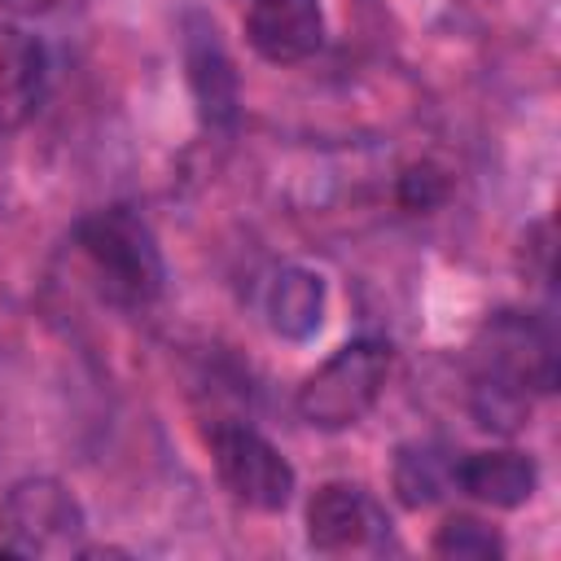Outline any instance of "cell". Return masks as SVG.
Returning a JSON list of instances; mask_svg holds the SVG:
<instances>
[{
  "instance_id": "3",
  "label": "cell",
  "mask_w": 561,
  "mask_h": 561,
  "mask_svg": "<svg viewBox=\"0 0 561 561\" xmlns=\"http://www.w3.org/2000/svg\"><path fill=\"white\" fill-rule=\"evenodd\" d=\"M390 377V346L381 337H355L337 346L302 386L298 416L316 430H346L373 412Z\"/></svg>"
},
{
  "instance_id": "5",
  "label": "cell",
  "mask_w": 561,
  "mask_h": 561,
  "mask_svg": "<svg viewBox=\"0 0 561 561\" xmlns=\"http://www.w3.org/2000/svg\"><path fill=\"white\" fill-rule=\"evenodd\" d=\"M210 460H215L224 491L245 508L276 513L294 500V482H298L294 465L280 456L276 443H267L250 425H232V421L215 425L210 430Z\"/></svg>"
},
{
  "instance_id": "4",
  "label": "cell",
  "mask_w": 561,
  "mask_h": 561,
  "mask_svg": "<svg viewBox=\"0 0 561 561\" xmlns=\"http://www.w3.org/2000/svg\"><path fill=\"white\" fill-rule=\"evenodd\" d=\"M83 530V504L57 478H22L0 500V557H75Z\"/></svg>"
},
{
  "instance_id": "8",
  "label": "cell",
  "mask_w": 561,
  "mask_h": 561,
  "mask_svg": "<svg viewBox=\"0 0 561 561\" xmlns=\"http://www.w3.org/2000/svg\"><path fill=\"white\" fill-rule=\"evenodd\" d=\"M245 39L272 66H294L320 53L324 13L316 0H250Z\"/></svg>"
},
{
  "instance_id": "14",
  "label": "cell",
  "mask_w": 561,
  "mask_h": 561,
  "mask_svg": "<svg viewBox=\"0 0 561 561\" xmlns=\"http://www.w3.org/2000/svg\"><path fill=\"white\" fill-rule=\"evenodd\" d=\"M438 193H443L438 171H430V167H412V171L403 175V202H408L412 210H421V206L438 202Z\"/></svg>"
},
{
  "instance_id": "1",
  "label": "cell",
  "mask_w": 561,
  "mask_h": 561,
  "mask_svg": "<svg viewBox=\"0 0 561 561\" xmlns=\"http://www.w3.org/2000/svg\"><path fill=\"white\" fill-rule=\"evenodd\" d=\"M557 386V342L530 311H495L473 342V416L482 430H517L530 394Z\"/></svg>"
},
{
  "instance_id": "6",
  "label": "cell",
  "mask_w": 561,
  "mask_h": 561,
  "mask_svg": "<svg viewBox=\"0 0 561 561\" xmlns=\"http://www.w3.org/2000/svg\"><path fill=\"white\" fill-rule=\"evenodd\" d=\"M390 522L381 504L351 482H324L307 500V543L316 552H368L381 548Z\"/></svg>"
},
{
  "instance_id": "9",
  "label": "cell",
  "mask_w": 561,
  "mask_h": 561,
  "mask_svg": "<svg viewBox=\"0 0 561 561\" xmlns=\"http://www.w3.org/2000/svg\"><path fill=\"white\" fill-rule=\"evenodd\" d=\"M48 83V53L35 35H26L13 22H0V131L22 127Z\"/></svg>"
},
{
  "instance_id": "11",
  "label": "cell",
  "mask_w": 561,
  "mask_h": 561,
  "mask_svg": "<svg viewBox=\"0 0 561 561\" xmlns=\"http://www.w3.org/2000/svg\"><path fill=\"white\" fill-rule=\"evenodd\" d=\"M324 320V280L307 267H280L267 285V324L272 333L302 342Z\"/></svg>"
},
{
  "instance_id": "10",
  "label": "cell",
  "mask_w": 561,
  "mask_h": 561,
  "mask_svg": "<svg viewBox=\"0 0 561 561\" xmlns=\"http://www.w3.org/2000/svg\"><path fill=\"white\" fill-rule=\"evenodd\" d=\"M451 482L491 508H522L535 486H539V469L526 451L500 447V451H469L460 460H451Z\"/></svg>"
},
{
  "instance_id": "13",
  "label": "cell",
  "mask_w": 561,
  "mask_h": 561,
  "mask_svg": "<svg viewBox=\"0 0 561 561\" xmlns=\"http://www.w3.org/2000/svg\"><path fill=\"white\" fill-rule=\"evenodd\" d=\"M438 557H451V561H495V557H504V539L486 526V522H478V517H469V513H456V517H447L438 530H434V543H430Z\"/></svg>"
},
{
  "instance_id": "12",
  "label": "cell",
  "mask_w": 561,
  "mask_h": 561,
  "mask_svg": "<svg viewBox=\"0 0 561 561\" xmlns=\"http://www.w3.org/2000/svg\"><path fill=\"white\" fill-rule=\"evenodd\" d=\"M451 482V460H443L438 447L430 443H412L399 451L394 460V491L408 508H425L443 495V486Z\"/></svg>"
},
{
  "instance_id": "15",
  "label": "cell",
  "mask_w": 561,
  "mask_h": 561,
  "mask_svg": "<svg viewBox=\"0 0 561 561\" xmlns=\"http://www.w3.org/2000/svg\"><path fill=\"white\" fill-rule=\"evenodd\" d=\"M53 0H0V9H9V13H44Z\"/></svg>"
},
{
  "instance_id": "7",
  "label": "cell",
  "mask_w": 561,
  "mask_h": 561,
  "mask_svg": "<svg viewBox=\"0 0 561 561\" xmlns=\"http://www.w3.org/2000/svg\"><path fill=\"white\" fill-rule=\"evenodd\" d=\"M184 70H188V88L197 101V114L206 127H232L237 123V70L232 57L215 31L210 18L188 13L184 18Z\"/></svg>"
},
{
  "instance_id": "2",
  "label": "cell",
  "mask_w": 561,
  "mask_h": 561,
  "mask_svg": "<svg viewBox=\"0 0 561 561\" xmlns=\"http://www.w3.org/2000/svg\"><path fill=\"white\" fill-rule=\"evenodd\" d=\"M75 245L114 307H149L162 294L167 267L158 237L131 206H101L83 215L75 224Z\"/></svg>"
}]
</instances>
